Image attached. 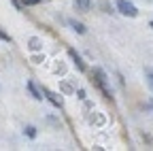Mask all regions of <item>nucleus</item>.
Here are the masks:
<instances>
[{"instance_id": "39448f33", "label": "nucleus", "mask_w": 153, "mask_h": 151, "mask_svg": "<svg viewBox=\"0 0 153 151\" xmlns=\"http://www.w3.org/2000/svg\"><path fill=\"white\" fill-rule=\"evenodd\" d=\"M74 7L79 11H89L91 9V0H74Z\"/></svg>"}, {"instance_id": "423d86ee", "label": "nucleus", "mask_w": 153, "mask_h": 151, "mask_svg": "<svg viewBox=\"0 0 153 151\" xmlns=\"http://www.w3.org/2000/svg\"><path fill=\"white\" fill-rule=\"evenodd\" d=\"M68 24H70V28H72L74 32H79V34H85V26H83L81 22H76V19H68Z\"/></svg>"}, {"instance_id": "0eeeda50", "label": "nucleus", "mask_w": 153, "mask_h": 151, "mask_svg": "<svg viewBox=\"0 0 153 151\" xmlns=\"http://www.w3.org/2000/svg\"><path fill=\"white\" fill-rule=\"evenodd\" d=\"M41 47H43V45H41V41H38V39H30V49H32V51H41Z\"/></svg>"}, {"instance_id": "f257e3e1", "label": "nucleus", "mask_w": 153, "mask_h": 151, "mask_svg": "<svg viewBox=\"0 0 153 151\" xmlns=\"http://www.w3.org/2000/svg\"><path fill=\"white\" fill-rule=\"evenodd\" d=\"M117 9H119V13L126 15V17H136V15H138L136 4L130 2V0H117Z\"/></svg>"}, {"instance_id": "1a4fd4ad", "label": "nucleus", "mask_w": 153, "mask_h": 151, "mask_svg": "<svg viewBox=\"0 0 153 151\" xmlns=\"http://www.w3.org/2000/svg\"><path fill=\"white\" fill-rule=\"evenodd\" d=\"M0 39H2V41H7V43H9V41H11V39H9V34H4V32H2V30H0Z\"/></svg>"}, {"instance_id": "20e7f679", "label": "nucleus", "mask_w": 153, "mask_h": 151, "mask_svg": "<svg viewBox=\"0 0 153 151\" xmlns=\"http://www.w3.org/2000/svg\"><path fill=\"white\" fill-rule=\"evenodd\" d=\"M26 85H28V89H30V94H32V98H34V100H43V98H45V96H43V91H38L36 85H34L32 81H28Z\"/></svg>"}, {"instance_id": "9b49d317", "label": "nucleus", "mask_w": 153, "mask_h": 151, "mask_svg": "<svg viewBox=\"0 0 153 151\" xmlns=\"http://www.w3.org/2000/svg\"><path fill=\"white\" fill-rule=\"evenodd\" d=\"M147 77H149V83L153 85V72H151V70H147Z\"/></svg>"}, {"instance_id": "9d476101", "label": "nucleus", "mask_w": 153, "mask_h": 151, "mask_svg": "<svg viewBox=\"0 0 153 151\" xmlns=\"http://www.w3.org/2000/svg\"><path fill=\"white\" fill-rule=\"evenodd\" d=\"M76 96H79L81 100H85V91H83V89H79V91H76Z\"/></svg>"}, {"instance_id": "7ed1b4c3", "label": "nucleus", "mask_w": 153, "mask_h": 151, "mask_svg": "<svg viewBox=\"0 0 153 151\" xmlns=\"http://www.w3.org/2000/svg\"><path fill=\"white\" fill-rule=\"evenodd\" d=\"M68 55L72 58V62L76 64V68H79V70H85V64H83V60H81V55L76 53L74 49H68Z\"/></svg>"}, {"instance_id": "6e6552de", "label": "nucleus", "mask_w": 153, "mask_h": 151, "mask_svg": "<svg viewBox=\"0 0 153 151\" xmlns=\"http://www.w3.org/2000/svg\"><path fill=\"white\" fill-rule=\"evenodd\" d=\"M26 134H28L30 138H34V136H36V128H34V126H28V128H26Z\"/></svg>"}, {"instance_id": "f03ea898", "label": "nucleus", "mask_w": 153, "mask_h": 151, "mask_svg": "<svg viewBox=\"0 0 153 151\" xmlns=\"http://www.w3.org/2000/svg\"><path fill=\"white\" fill-rule=\"evenodd\" d=\"M43 94H45V98H47L55 109H62V106H64V98L60 96V94H55V91H51V89H47V87H43Z\"/></svg>"}]
</instances>
